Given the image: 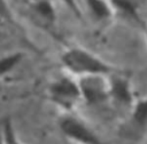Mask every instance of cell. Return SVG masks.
<instances>
[{
  "mask_svg": "<svg viewBox=\"0 0 147 144\" xmlns=\"http://www.w3.org/2000/svg\"><path fill=\"white\" fill-rule=\"evenodd\" d=\"M90 11L98 21H105L113 15V9L106 0H85Z\"/></svg>",
  "mask_w": 147,
  "mask_h": 144,
  "instance_id": "30bf717a",
  "label": "cell"
},
{
  "mask_svg": "<svg viewBox=\"0 0 147 144\" xmlns=\"http://www.w3.org/2000/svg\"><path fill=\"white\" fill-rule=\"evenodd\" d=\"M24 6L34 22L52 27L56 22V11L51 0H24Z\"/></svg>",
  "mask_w": 147,
  "mask_h": 144,
  "instance_id": "52a82bcc",
  "label": "cell"
},
{
  "mask_svg": "<svg viewBox=\"0 0 147 144\" xmlns=\"http://www.w3.org/2000/svg\"><path fill=\"white\" fill-rule=\"evenodd\" d=\"M1 127H2L5 144H23L16 134V130L14 128V125L10 118H6L1 122Z\"/></svg>",
  "mask_w": 147,
  "mask_h": 144,
  "instance_id": "8fae6325",
  "label": "cell"
},
{
  "mask_svg": "<svg viewBox=\"0 0 147 144\" xmlns=\"http://www.w3.org/2000/svg\"><path fill=\"white\" fill-rule=\"evenodd\" d=\"M147 128V96L134 101L131 105L130 119L124 126V131L127 137H138Z\"/></svg>",
  "mask_w": 147,
  "mask_h": 144,
  "instance_id": "8992f818",
  "label": "cell"
},
{
  "mask_svg": "<svg viewBox=\"0 0 147 144\" xmlns=\"http://www.w3.org/2000/svg\"><path fill=\"white\" fill-rule=\"evenodd\" d=\"M146 39H147V30H146Z\"/></svg>",
  "mask_w": 147,
  "mask_h": 144,
  "instance_id": "9a60e30c",
  "label": "cell"
},
{
  "mask_svg": "<svg viewBox=\"0 0 147 144\" xmlns=\"http://www.w3.org/2000/svg\"><path fill=\"white\" fill-rule=\"evenodd\" d=\"M0 144H5L3 135H2V127H1V123H0Z\"/></svg>",
  "mask_w": 147,
  "mask_h": 144,
  "instance_id": "5bb4252c",
  "label": "cell"
},
{
  "mask_svg": "<svg viewBox=\"0 0 147 144\" xmlns=\"http://www.w3.org/2000/svg\"><path fill=\"white\" fill-rule=\"evenodd\" d=\"M61 133L77 144H108L85 121L71 113H65L59 120Z\"/></svg>",
  "mask_w": 147,
  "mask_h": 144,
  "instance_id": "3957f363",
  "label": "cell"
},
{
  "mask_svg": "<svg viewBox=\"0 0 147 144\" xmlns=\"http://www.w3.org/2000/svg\"><path fill=\"white\" fill-rule=\"evenodd\" d=\"M11 22H13V15L7 0H0V24L11 23Z\"/></svg>",
  "mask_w": 147,
  "mask_h": 144,
  "instance_id": "7c38bea8",
  "label": "cell"
},
{
  "mask_svg": "<svg viewBox=\"0 0 147 144\" xmlns=\"http://www.w3.org/2000/svg\"><path fill=\"white\" fill-rule=\"evenodd\" d=\"M109 5L114 11L119 13L124 18L141 24L138 11V2L136 0H109Z\"/></svg>",
  "mask_w": 147,
  "mask_h": 144,
  "instance_id": "ba28073f",
  "label": "cell"
},
{
  "mask_svg": "<svg viewBox=\"0 0 147 144\" xmlns=\"http://www.w3.org/2000/svg\"><path fill=\"white\" fill-rule=\"evenodd\" d=\"M61 63L67 71L77 77L91 74L109 75L117 71L115 66L82 47H70L63 51Z\"/></svg>",
  "mask_w": 147,
  "mask_h": 144,
  "instance_id": "6da1fadb",
  "label": "cell"
},
{
  "mask_svg": "<svg viewBox=\"0 0 147 144\" xmlns=\"http://www.w3.org/2000/svg\"><path fill=\"white\" fill-rule=\"evenodd\" d=\"M24 58V53L13 51L0 57V78L9 74L15 70Z\"/></svg>",
  "mask_w": 147,
  "mask_h": 144,
  "instance_id": "9c48e42d",
  "label": "cell"
},
{
  "mask_svg": "<svg viewBox=\"0 0 147 144\" xmlns=\"http://www.w3.org/2000/svg\"><path fill=\"white\" fill-rule=\"evenodd\" d=\"M77 82L80 91V98L87 105H98L109 101L108 75H83L79 77Z\"/></svg>",
  "mask_w": 147,
  "mask_h": 144,
  "instance_id": "277c9868",
  "label": "cell"
},
{
  "mask_svg": "<svg viewBox=\"0 0 147 144\" xmlns=\"http://www.w3.org/2000/svg\"><path fill=\"white\" fill-rule=\"evenodd\" d=\"M109 101L119 106H130L134 102L131 82L127 77L118 71L108 75Z\"/></svg>",
  "mask_w": 147,
  "mask_h": 144,
  "instance_id": "5b68a950",
  "label": "cell"
},
{
  "mask_svg": "<svg viewBox=\"0 0 147 144\" xmlns=\"http://www.w3.org/2000/svg\"><path fill=\"white\" fill-rule=\"evenodd\" d=\"M63 2H64V5L77 16V17H82V11H80V8H79V6H78V3H77V1L76 0H62Z\"/></svg>",
  "mask_w": 147,
  "mask_h": 144,
  "instance_id": "4fadbf2b",
  "label": "cell"
},
{
  "mask_svg": "<svg viewBox=\"0 0 147 144\" xmlns=\"http://www.w3.org/2000/svg\"><path fill=\"white\" fill-rule=\"evenodd\" d=\"M48 96L56 106L67 113H70L82 101L78 82L67 75L57 78L49 85Z\"/></svg>",
  "mask_w": 147,
  "mask_h": 144,
  "instance_id": "7a4b0ae2",
  "label": "cell"
}]
</instances>
